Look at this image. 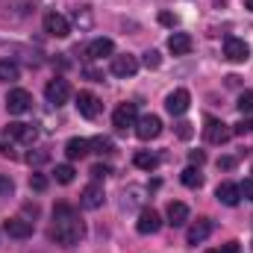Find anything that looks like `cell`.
<instances>
[{"mask_svg":"<svg viewBox=\"0 0 253 253\" xmlns=\"http://www.w3.org/2000/svg\"><path fill=\"white\" fill-rule=\"evenodd\" d=\"M189 159L194 162V165H203V162H206V156H203L200 150H191V153H189Z\"/></svg>","mask_w":253,"mask_h":253,"instance_id":"cell-39","label":"cell"},{"mask_svg":"<svg viewBox=\"0 0 253 253\" xmlns=\"http://www.w3.org/2000/svg\"><path fill=\"white\" fill-rule=\"evenodd\" d=\"M191 47H194V42H191L189 33H174V36L168 39V50H171L174 56H186Z\"/></svg>","mask_w":253,"mask_h":253,"instance_id":"cell-18","label":"cell"},{"mask_svg":"<svg viewBox=\"0 0 253 253\" xmlns=\"http://www.w3.org/2000/svg\"><path fill=\"white\" fill-rule=\"evenodd\" d=\"M30 106H33V94H30V91L12 88V91L6 94V109H9V115H24Z\"/></svg>","mask_w":253,"mask_h":253,"instance_id":"cell-5","label":"cell"},{"mask_svg":"<svg viewBox=\"0 0 253 253\" xmlns=\"http://www.w3.org/2000/svg\"><path fill=\"white\" fill-rule=\"evenodd\" d=\"M135 71H138V59H135V56H129V53L112 56V74H115V77L126 80V77H132Z\"/></svg>","mask_w":253,"mask_h":253,"instance_id":"cell-14","label":"cell"},{"mask_svg":"<svg viewBox=\"0 0 253 253\" xmlns=\"http://www.w3.org/2000/svg\"><path fill=\"white\" fill-rule=\"evenodd\" d=\"M215 197H218L224 206H236V203L242 200V189H239L236 183H221V186L215 189Z\"/></svg>","mask_w":253,"mask_h":253,"instance_id":"cell-17","label":"cell"},{"mask_svg":"<svg viewBox=\"0 0 253 253\" xmlns=\"http://www.w3.org/2000/svg\"><path fill=\"white\" fill-rule=\"evenodd\" d=\"M74 168L71 165H56V171H53V177H56V183H62V186H68V183H74Z\"/></svg>","mask_w":253,"mask_h":253,"instance_id":"cell-26","label":"cell"},{"mask_svg":"<svg viewBox=\"0 0 253 253\" xmlns=\"http://www.w3.org/2000/svg\"><path fill=\"white\" fill-rule=\"evenodd\" d=\"M109 174H112L109 165H94V168H91V177H94V180H106Z\"/></svg>","mask_w":253,"mask_h":253,"instance_id":"cell-33","label":"cell"},{"mask_svg":"<svg viewBox=\"0 0 253 253\" xmlns=\"http://www.w3.org/2000/svg\"><path fill=\"white\" fill-rule=\"evenodd\" d=\"M112 50H115L112 39H94L85 53H88V59H103V56H112Z\"/></svg>","mask_w":253,"mask_h":253,"instance_id":"cell-20","label":"cell"},{"mask_svg":"<svg viewBox=\"0 0 253 253\" xmlns=\"http://www.w3.org/2000/svg\"><path fill=\"white\" fill-rule=\"evenodd\" d=\"M239 189H242V197H248V200H253V180H245V183H242Z\"/></svg>","mask_w":253,"mask_h":253,"instance_id":"cell-35","label":"cell"},{"mask_svg":"<svg viewBox=\"0 0 253 253\" xmlns=\"http://www.w3.org/2000/svg\"><path fill=\"white\" fill-rule=\"evenodd\" d=\"M245 6H248V9H251V12H253V0H248V3H245Z\"/></svg>","mask_w":253,"mask_h":253,"instance_id":"cell-40","label":"cell"},{"mask_svg":"<svg viewBox=\"0 0 253 253\" xmlns=\"http://www.w3.org/2000/svg\"><path fill=\"white\" fill-rule=\"evenodd\" d=\"M12 191H15V183H12L6 174H0V194H3V197H9Z\"/></svg>","mask_w":253,"mask_h":253,"instance_id":"cell-32","label":"cell"},{"mask_svg":"<svg viewBox=\"0 0 253 253\" xmlns=\"http://www.w3.org/2000/svg\"><path fill=\"white\" fill-rule=\"evenodd\" d=\"M44 94H47V103H53V106H65V103L71 100V85H68V80L56 77V80L47 83Z\"/></svg>","mask_w":253,"mask_h":253,"instance_id":"cell-4","label":"cell"},{"mask_svg":"<svg viewBox=\"0 0 253 253\" xmlns=\"http://www.w3.org/2000/svg\"><path fill=\"white\" fill-rule=\"evenodd\" d=\"M3 230L12 239H30L33 236V221H27V218H9V221H3Z\"/></svg>","mask_w":253,"mask_h":253,"instance_id":"cell-16","label":"cell"},{"mask_svg":"<svg viewBox=\"0 0 253 253\" xmlns=\"http://www.w3.org/2000/svg\"><path fill=\"white\" fill-rule=\"evenodd\" d=\"M77 109H80V115L83 118H97L100 115V109H103V103L97 100V94H91V91H80L77 94Z\"/></svg>","mask_w":253,"mask_h":253,"instance_id":"cell-8","label":"cell"},{"mask_svg":"<svg viewBox=\"0 0 253 253\" xmlns=\"http://www.w3.org/2000/svg\"><path fill=\"white\" fill-rule=\"evenodd\" d=\"M224 56L230 62H248L251 59V47L245 39H236V36H227L224 39Z\"/></svg>","mask_w":253,"mask_h":253,"instance_id":"cell-2","label":"cell"},{"mask_svg":"<svg viewBox=\"0 0 253 253\" xmlns=\"http://www.w3.org/2000/svg\"><path fill=\"white\" fill-rule=\"evenodd\" d=\"M159 132H162V118H159V115H144V118L135 121V135H138L141 141L159 138Z\"/></svg>","mask_w":253,"mask_h":253,"instance_id":"cell-7","label":"cell"},{"mask_svg":"<svg viewBox=\"0 0 253 253\" xmlns=\"http://www.w3.org/2000/svg\"><path fill=\"white\" fill-rule=\"evenodd\" d=\"M53 215H56V224H53V230H50V239H53L56 245H62V248L80 245V239L85 236V224L77 218V212H74L71 206L59 203V206L53 209Z\"/></svg>","mask_w":253,"mask_h":253,"instance_id":"cell-1","label":"cell"},{"mask_svg":"<svg viewBox=\"0 0 253 253\" xmlns=\"http://www.w3.org/2000/svg\"><path fill=\"white\" fill-rule=\"evenodd\" d=\"M27 162H30V165H42V162H47V153H44V150H39V153H27Z\"/></svg>","mask_w":253,"mask_h":253,"instance_id":"cell-34","label":"cell"},{"mask_svg":"<svg viewBox=\"0 0 253 253\" xmlns=\"http://www.w3.org/2000/svg\"><path fill=\"white\" fill-rule=\"evenodd\" d=\"M88 153V141L85 138H71L68 144H65V156L68 159H83Z\"/></svg>","mask_w":253,"mask_h":253,"instance_id":"cell-21","label":"cell"},{"mask_svg":"<svg viewBox=\"0 0 253 253\" xmlns=\"http://www.w3.org/2000/svg\"><path fill=\"white\" fill-rule=\"evenodd\" d=\"M138 121V109H135V103H121L118 109H115V115H112V124L118 126L121 132L129 129V126H135Z\"/></svg>","mask_w":253,"mask_h":253,"instance_id":"cell-11","label":"cell"},{"mask_svg":"<svg viewBox=\"0 0 253 253\" xmlns=\"http://www.w3.org/2000/svg\"><path fill=\"white\" fill-rule=\"evenodd\" d=\"M236 106H239V112H242V115H253V91H245V94L239 97V103H236Z\"/></svg>","mask_w":253,"mask_h":253,"instance_id":"cell-27","label":"cell"},{"mask_svg":"<svg viewBox=\"0 0 253 253\" xmlns=\"http://www.w3.org/2000/svg\"><path fill=\"white\" fill-rule=\"evenodd\" d=\"M3 135H6V141H33L36 138V126L30 124H21V121H12V124L3 126Z\"/></svg>","mask_w":253,"mask_h":253,"instance_id":"cell-10","label":"cell"},{"mask_svg":"<svg viewBox=\"0 0 253 253\" xmlns=\"http://www.w3.org/2000/svg\"><path fill=\"white\" fill-rule=\"evenodd\" d=\"M44 33L53 36V39H68L71 36V24H68V18L59 15V12H47L44 15Z\"/></svg>","mask_w":253,"mask_h":253,"instance_id":"cell-6","label":"cell"},{"mask_svg":"<svg viewBox=\"0 0 253 253\" xmlns=\"http://www.w3.org/2000/svg\"><path fill=\"white\" fill-rule=\"evenodd\" d=\"M218 168L230 171V168H236V159H233V156H224V159H218Z\"/></svg>","mask_w":253,"mask_h":253,"instance_id":"cell-36","label":"cell"},{"mask_svg":"<svg viewBox=\"0 0 253 253\" xmlns=\"http://www.w3.org/2000/svg\"><path fill=\"white\" fill-rule=\"evenodd\" d=\"M177 135H180L183 141H189L191 135H194V129H191V124H189V121H180V124H177Z\"/></svg>","mask_w":253,"mask_h":253,"instance_id":"cell-31","label":"cell"},{"mask_svg":"<svg viewBox=\"0 0 253 253\" xmlns=\"http://www.w3.org/2000/svg\"><path fill=\"white\" fill-rule=\"evenodd\" d=\"M159 21H162L165 27H174V24H177V18H174L171 12H162V15H159Z\"/></svg>","mask_w":253,"mask_h":253,"instance_id":"cell-37","label":"cell"},{"mask_svg":"<svg viewBox=\"0 0 253 253\" xmlns=\"http://www.w3.org/2000/svg\"><path fill=\"white\" fill-rule=\"evenodd\" d=\"M103 186H97V183H91V186H85L83 194H80V206L83 209H100L103 206Z\"/></svg>","mask_w":253,"mask_h":253,"instance_id":"cell-15","label":"cell"},{"mask_svg":"<svg viewBox=\"0 0 253 253\" xmlns=\"http://www.w3.org/2000/svg\"><path fill=\"white\" fill-rule=\"evenodd\" d=\"M21 77V68L12 59H0V83H15Z\"/></svg>","mask_w":253,"mask_h":253,"instance_id":"cell-22","label":"cell"},{"mask_svg":"<svg viewBox=\"0 0 253 253\" xmlns=\"http://www.w3.org/2000/svg\"><path fill=\"white\" fill-rule=\"evenodd\" d=\"M74 21H77V24H80L83 30H88V27H91V12H88V6L77 9V12H74Z\"/></svg>","mask_w":253,"mask_h":253,"instance_id":"cell-28","label":"cell"},{"mask_svg":"<svg viewBox=\"0 0 253 253\" xmlns=\"http://www.w3.org/2000/svg\"><path fill=\"white\" fill-rule=\"evenodd\" d=\"M83 74H85V77H91V80H100V77H103V74H100L97 68H91V65H85V68H83Z\"/></svg>","mask_w":253,"mask_h":253,"instance_id":"cell-38","label":"cell"},{"mask_svg":"<svg viewBox=\"0 0 253 253\" xmlns=\"http://www.w3.org/2000/svg\"><path fill=\"white\" fill-rule=\"evenodd\" d=\"M30 189L33 191H44L47 189V177H44V174H33V177H30Z\"/></svg>","mask_w":253,"mask_h":253,"instance_id":"cell-29","label":"cell"},{"mask_svg":"<svg viewBox=\"0 0 253 253\" xmlns=\"http://www.w3.org/2000/svg\"><path fill=\"white\" fill-rule=\"evenodd\" d=\"M209 236H212V221L209 218H197L189 227V233H186V242L189 245H203Z\"/></svg>","mask_w":253,"mask_h":253,"instance_id":"cell-12","label":"cell"},{"mask_svg":"<svg viewBox=\"0 0 253 253\" xmlns=\"http://www.w3.org/2000/svg\"><path fill=\"white\" fill-rule=\"evenodd\" d=\"M88 147H91L94 153H100V156H103V153H115V144H112L109 138H103V135L91 138V141H88Z\"/></svg>","mask_w":253,"mask_h":253,"instance_id":"cell-24","label":"cell"},{"mask_svg":"<svg viewBox=\"0 0 253 253\" xmlns=\"http://www.w3.org/2000/svg\"><path fill=\"white\" fill-rule=\"evenodd\" d=\"M209 253H224V251H209Z\"/></svg>","mask_w":253,"mask_h":253,"instance_id":"cell-41","label":"cell"},{"mask_svg":"<svg viewBox=\"0 0 253 253\" xmlns=\"http://www.w3.org/2000/svg\"><path fill=\"white\" fill-rule=\"evenodd\" d=\"M189 103H191V94L186 88H177V91H171V94L165 97V109H168L171 115H183V112L189 109Z\"/></svg>","mask_w":253,"mask_h":253,"instance_id":"cell-13","label":"cell"},{"mask_svg":"<svg viewBox=\"0 0 253 253\" xmlns=\"http://www.w3.org/2000/svg\"><path fill=\"white\" fill-rule=\"evenodd\" d=\"M183 186H189V189H200V186H203V174H200L197 168H186V171H183Z\"/></svg>","mask_w":253,"mask_h":253,"instance_id":"cell-25","label":"cell"},{"mask_svg":"<svg viewBox=\"0 0 253 253\" xmlns=\"http://www.w3.org/2000/svg\"><path fill=\"white\" fill-rule=\"evenodd\" d=\"M132 162H135V168H141V171H153V168L159 165V159H156L153 153H147V150H138Z\"/></svg>","mask_w":253,"mask_h":253,"instance_id":"cell-23","label":"cell"},{"mask_svg":"<svg viewBox=\"0 0 253 253\" xmlns=\"http://www.w3.org/2000/svg\"><path fill=\"white\" fill-rule=\"evenodd\" d=\"M203 135H206L209 144H227V141L233 138V129H230V124H224V121L209 118L206 126H203Z\"/></svg>","mask_w":253,"mask_h":253,"instance_id":"cell-3","label":"cell"},{"mask_svg":"<svg viewBox=\"0 0 253 253\" xmlns=\"http://www.w3.org/2000/svg\"><path fill=\"white\" fill-rule=\"evenodd\" d=\"M144 65H147V68H159V65H162L159 50H147V53H144Z\"/></svg>","mask_w":253,"mask_h":253,"instance_id":"cell-30","label":"cell"},{"mask_svg":"<svg viewBox=\"0 0 253 253\" xmlns=\"http://www.w3.org/2000/svg\"><path fill=\"white\" fill-rule=\"evenodd\" d=\"M186 221H189V206L180 203V200H171L168 203V224L171 227H183Z\"/></svg>","mask_w":253,"mask_h":253,"instance_id":"cell-19","label":"cell"},{"mask_svg":"<svg viewBox=\"0 0 253 253\" xmlns=\"http://www.w3.org/2000/svg\"><path fill=\"white\" fill-rule=\"evenodd\" d=\"M135 230H138L141 236H153V233H159V230H162V218H159V212H156V209H144V212L138 215V221H135Z\"/></svg>","mask_w":253,"mask_h":253,"instance_id":"cell-9","label":"cell"}]
</instances>
